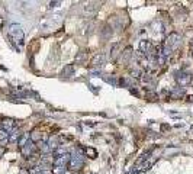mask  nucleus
<instances>
[{
	"mask_svg": "<svg viewBox=\"0 0 193 174\" xmlns=\"http://www.w3.org/2000/svg\"><path fill=\"white\" fill-rule=\"evenodd\" d=\"M9 36L15 42H18V44H22L25 34H23L22 28L19 25H10V28H9Z\"/></svg>",
	"mask_w": 193,
	"mask_h": 174,
	"instance_id": "obj_1",
	"label": "nucleus"
},
{
	"mask_svg": "<svg viewBox=\"0 0 193 174\" xmlns=\"http://www.w3.org/2000/svg\"><path fill=\"white\" fill-rule=\"evenodd\" d=\"M34 150H35V145H34V142L29 139L26 144L22 147V154L25 155V157H30V154L34 152Z\"/></svg>",
	"mask_w": 193,
	"mask_h": 174,
	"instance_id": "obj_2",
	"label": "nucleus"
},
{
	"mask_svg": "<svg viewBox=\"0 0 193 174\" xmlns=\"http://www.w3.org/2000/svg\"><path fill=\"white\" fill-rule=\"evenodd\" d=\"M183 95H185V89H182V87H176L174 90L170 91V97L171 99H180Z\"/></svg>",
	"mask_w": 193,
	"mask_h": 174,
	"instance_id": "obj_3",
	"label": "nucleus"
},
{
	"mask_svg": "<svg viewBox=\"0 0 193 174\" xmlns=\"http://www.w3.org/2000/svg\"><path fill=\"white\" fill-rule=\"evenodd\" d=\"M2 126H3V131L9 132L10 129L15 128V122H13V119H3V122H2Z\"/></svg>",
	"mask_w": 193,
	"mask_h": 174,
	"instance_id": "obj_4",
	"label": "nucleus"
},
{
	"mask_svg": "<svg viewBox=\"0 0 193 174\" xmlns=\"http://www.w3.org/2000/svg\"><path fill=\"white\" fill-rule=\"evenodd\" d=\"M140 49H141V52L148 54L150 51H151V42H150V41H141Z\"/></svg>",
	"mask_w": 193,
	"mask_h": 174,
	"instance_id": "obj_5",
	"label": "nucleus"
},
{
	"mask_svg": "<svg viewBox=\"0 0 193 174\" xmlns=\"http://www.w3.org/2000/svg\"><path fill=\"white\" fill-rule=\"evenodd\" d=\"M97 10H99L97 3H90L86 6V13H89V15H95Z\"/></svg>",
	"mask_w": 193,
	"mask_h": 174,
	"instance_id": "obj_6",
	"label": "nucleus"
},
{
	"mask_svg": "<svg viewBox=\"0 0 193 174\" xmlns=\"http://www.w3.org/2000/svg\"><path fill=\"white\" fill-rule=\"evenodd\" d=\"M103 61H105V57H103L102 54H97V55L93 58L91 64L95 65V67H99V65H103Z\"/></svg>",
	"mask_w": 193,
	"mask_h": 174,
	"instance_id": "obj_7",
	"label": "nucleus"
},
{
	"mask_svg": "<svg viewBox=\"0 0 193 174\" xmlns=\"http://www.w3.org/2000/svg\"><path fill=\"white\" fill-rule=\"evenodd\" d=\"M8 141H9V133L2 129V131H0V145H4Z\"/></svg>",
	"mask_w": 193,
	"mask_h": 174,
	"instance_id": "obj_8",
	"label": "nucleus"
},
{
	"mask_svg": "<svg viewBox=\"0 0 193 174\" xmlns=\"http://www.w3.org/2000/svg\"><path fill=\"white\" fill-rule=\"evenodd\" d=\"M41 133L38 132V131H34V132L30 133V136H29V139L32 141V142H39V141H41Z\"/></svg>",
	"mask_w": 193,
	"mask_h": 174,
	"instance_id": "obj_9",
	"label": "nucleus"
},
{
	"mask_svg": "<svg viewBox=\"0 0 193 174\" xmlns=\"http://www.w3.org/2000/svg\"><path fill=\"white\" fill-rule=\"evenodd\" d=\"M86 152H87V155H89V154L91 155L90 158H96V155H97V152H96L93 148H86Z\"/></svg>",
	"mask_w": 193,
	"mask_h": 174,
	"instance_id": "obj_10",
	"label": "nucleus"
},
{
	"mask_svg": "<svg viewBox=\"0 0 193 174\" xmlns=\"http://www.w3.org/2000/svg\"><path fill=\"white\" fill-rule=\"evenodd\" d=\"M71 73H73V65H68L67 68L63 70V74H71Z\"/></svg>",
	"mask_w": 193,
	"mask_h": 174,
	"instance_id": "obj_11",
	"label": "nucleus"
}]
</instances>
